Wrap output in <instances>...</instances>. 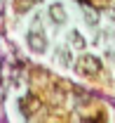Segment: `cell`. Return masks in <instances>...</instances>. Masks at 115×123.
<instances>
[{
	"label": "cell",
	"mask_w": 115,
	"mask_h": 123,
	"mask_svg": "<svg viewBox=\"0 0 115 123\" xmlns=\"http://www.w3.org/2000/svg\"><path fill=\"white\" fill-rule=\"evenodd\" d=\"M75 69H78L82 76L92 78V76H99V71H101V62L96 59V57H92V55H82V57L78 59V64H75Z\"/></svg>",
	"instance_id": "cell-1"
},
{
	"label": "cell",
	"mask_w": 115,
	"mask_h": 123,
	"mask_svg": "<svg viewBox=\"0 0 115 123\" xmlns=\"http://www.w3.org/2000/svg\"><path fill=\"white\" fill-rule=\"evenodd\" d=\"M28 45L33 52H45V47H47V38L42 36V31H31L28 33Z\"/></svg>",
	"instance_id": "cell-2"
},
{
	"label": "cell",
	"mask_w": 115,
	"mask_h": 123,
	"mask_svg": "<svg viewBox=\"0 0 115 123\" xmlns=\"http://www.w3.org/2000/svg\"><path fill=\"white\" fill-rule=\"evenodd\" d=\"M49 17H52L54 24H63V21H66V10H63V5L54 2V5L49 7Z\"/></svg>",
	"instance_id": "cell-3"
},
{
	"label": "cell",
	"mask_w": 115,
	"mask_h": 123,
	"mask_svg": "<svg viewBox=\"0 0 115 123\" xmlns=\"http://www.w3.org/2000/svg\"><path fill=\"white\" fill-rule=\"evenodd\" d=\"M71 43H73V47H78V50H82L85 47V38L78 33V31H73L71 33Z\"/></svg>",
	"instance_id": "cell-4"
},
{
	"label": "cell",
	"mask_w": 115,
	"mask_h": 123,
	"mask_svg": "<svg viewBox=\"0 0 115 123\" xmlns=\"http://www.w3.org/2000/svg\"><path fill=\"white\" fill-rule=\"evenodd\" d=\"M31 5H33V0H14V10L16 12H26Z\"/></svg>",
	"instance_id": "cell-5"
},
{
	"label": "cell",
	"mask_w": 115,
	"mask_h": 123,
	"mask_svg": "<svg viewBox=\"0 0 115 123\" xmlns=\"http://www.w3.org/2000/svg\"><path fill=\"white\" fill-rule=\"evenodd\" d=\"M59 59L63 64H71V57H68V50H59Z\"/></svg>",
	"instance_id": "cell-6"
},
{
	"label": "cell",
	"mask_w": 115,
	"mask_h": 123,
	"mask_svg": "<svg viewBox=\"0 0 115 123\" xmlns=\"http://www.w3.org/2000/svg\"><path fill=\"white\" fill-rule=\"evenodd\" d=\"M33 2H38V0H33Z\"/></svg>",
	"instance_id": "cell-7"
}]
</instances>
